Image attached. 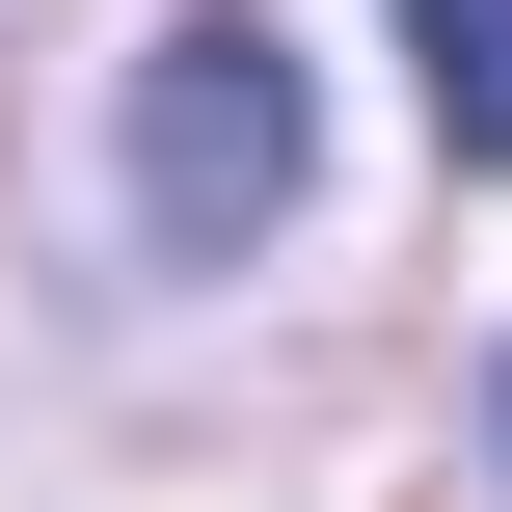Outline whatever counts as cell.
Returning <instances> with one entry per match:
<instances>
[{
  "instance_id": "cell-1",
  "label": "cell",
  "mask_w": 512,
  "mask_h": 512,
  "mask_svg": "<svg viewBox=\"0 0 512 512\" xmlns=\"http://www.w3.org/2000/svg\"><path fill=\"white\" fill-rule=\"evenodd\" d=\"M297 162H324L297 27H270V0H162V27H135V243H162V270H243V243L297 216Z\"/></svg>"
},
{
  "instance_id": "cell-2",
  "label": "cell",
  "mask_w": 512,
  "mask_h": 512,
  "mask_svg": "<svg viewBox=\"0 0 512 512\" xmlns=\"http://www.w3.org/2000/svg\"><path fill=\"white\" fill-rule=\"evenodd\" d=\"M405 54H432V135L512 162V0H405Z\"/></svg>"
},
{
  "instance_id": "cell-3",
  "label": "cell",
  "mask_w": 512,
  "mask_h": 512,
  "mask_svg": "<svg viewBox=\"0 0 512 512\" xmlns=\"http://www.w3.org/2000/svg\"><path fill=\"white\" fill-rule=\"evenodd\" d=\"M486 459H512V378H486Z\"/></svg>"
}]
</instances>
